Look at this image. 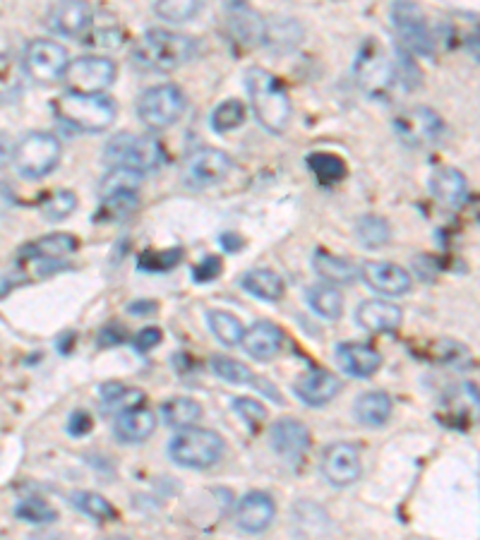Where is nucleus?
Segmentation results:
<instances>
[{
  "label": "nucleus",
  "instance_id": "f257e3e1",
  "mask_svg": "<svg viewBox=\"0 0 480 540\" xmlns=\"http://www.w3.org/2000/svg\"><path fill=\"white\" fill-rule=\"evenodd\" d=\"M245 87L257 123L272 135H281L291 123V99L279 77L264 68H250L245 75Z\"/></svg>",
  "mask_w": 480,
  "mask_h": 540
},
{
  "label": "nucleus",
  "instance_id": "f03ea898",
  "mask_svg": "<svg viewBox=\"0 0 480 540\" xmlns=\"http://www.w3.org/2000/svg\"><path fill=\"white\" fill-rule=\"evenodd\" d=\"M197 53V41L171 29H149L132 48V63L147 72H173Z\"/></svg>",
  "mask_w": 480,
  "mask_h": 540
},
{
  "label": "nucleus",
  "instance_id": "7ed1b4c3",
  "mask_svg": "<svg viewBox=\"0 0 480 540\" xmlns=\"http://www.w3.org/2000/svg\"><path fill=\"white\" fill-rule=\"evenodd\" d=\"M53 113L65 125L82 132H104L116 120V104L106 94L65 92L53 101Z\"/></svg>",
  "mask_w": 480,
  "mask_h": 540
},
{
  "label": "nucleus",
  "instance_id": "20e7f679",
  "mask_svg": "<svg viewBox=\"0 0 480 540\" xmlns=\"http://www.w3.org/2000/svg\"><path fill=\"white\" fill-rule=\"evenodd\" d=\"M166 149L152 135H130V132H118L116 137L106 142L104 161L111 168H128L135 173L154 171L164 164Z\"/></svg>",
  "mask_w": 480,
  "mask_h": 540
},
{
  "label": "nucleus",
  "instance_id": "39448f33",
  "mask_svg": "<svg viewBox=\"0 0 480 540\" xmlns=\"http://www.w3.org/2000/svg\"><path fill=\"white\" fill-rule=\"evenodd\" d=\"M60 147L58 137L51 132L34 130L27 132L20 142H15V154H12V164L20 171L22 178L39 180L48 176L60 161Z\"/></svg>",
  "mask_w": 480,
  "mask_h": 540
},
{
  "label": "nucleus",
  "instance_id": "423d86ee",
  "mask_svg": "<svg viewBox=\"0 0 480 540\" xmlns=\"http://www.w3.org/2000/svg\"><path fill=\"white\" fill-rule=\"evenodd\" d=\"M221 454H224V440L207 428H185L168 444V456L178 466L195 468V471L214 466Z\"/></svg>",
  "mask_w": 480,
  "mask_h": 540
},
{
  "label": "nucleus",
  "instance_id": "0eeeda50",
  "mask_svg": "<svg viewBox=\"0 0 480 540\" xmlns=\"http://www.w3.org/2000/svg\"><path fill=\"white\" fill-rule=\"evenodd\" d=\"M185 104L188 101H185L183 89L178 84H156L137 99V116L147 128L166 130L183 118Z\"/></svg>",
  "mask_w": 480,
  "mask_h": 540
},
{
  "label": "nucleus",
  "instance_id": "6e6552de",
  "mask_svg": "<svg viewBox=\"0 0 480 540\" xmlns=\"http://www.w3.org/2000/svg\"><path fill=\"white\" fill-rule=\"evenodd\" d=\"M392 24L399 36L401 46L411 56L432 58L435 56V36L425 15L413 3H394L392 5Z\"/></svg>",
  "mask_w": 480,
  "mask_h": 540
},
{
  "label": "nucleus",
  "instance_id": "1a4fd4ad",
  "mask_svg": "<svg viewBox=\"0 0 480 540\" xmlns=\"http://www.w3.org/2000/svg\"><path fill=\"white\" fill-rule=\"evenodd\" d=\"M353 75L370 96L384 94L389 87H394V60L387 56L380 41L365 39L353 63Z\"/></svg>",
  "mask_w": 480,
  "mask_h": 540
},
{
  "label": "nucleus",
  "instance_id": "9d476101",
  "mask_svg": "<svg viewBox=\"0 0 480 540\" xmlns=\"http://www.w3.org/2000/svg\"><path fill=\"white\" fill-rule=\"evenodd\" d=\"M231 166L233 161L226 152L216 147H200L185 156L183 166H180V180L190 190L212 188L228 176Z\"/></svg>",
  "mask_w": 480,
  "mask_h": 540
},
{
  "label": "nucleus",
  "instance_id": "9b49d317",
  "mask_svg": "<svg viewBox=\"0 0 480 540\" xmlns=\"http://www.w3.org/2000/svg\"><path fill=\"white\" fill-rule=\"evenodd\" d=\"M116 63L106 56H82L70 60L63 77L72 94H104L116 82Z\"/></svg>",
  "mask_w": 480,
  "mask_h": 540
},
{
  "label": "nucleus",
  "instance_id": "f8f14e48",
  "mask_svg": "<svg viewBox=\"0 0 480 540\" xmlns=\"http://www.w3.org/2000/svg\"><path fill=\"white\" fill-rule=\"evenodd\" d=\"M392 128L406 147L423 149L440 142L444 135V120L428 106H411L394 118Z\"/></svg>",
  "mask_w": 480,
  "mask_h": 540
},
{
  "label": "nucleus",
  "instance_id": "ddd939ff",
  "mask_svg": "<svg viewBox=\"0 0 480 540\" xmlns=\"http://www.w3.org/2000/svg\"><path fill=\"white\" fill-rule=\"evenodd\" d=\"M68 48L48 39H34L24 48V72L39 84H48L63 77L68 68Z\"/></svg>",
  "mask_w": 480,
  "mask_h": 540
},
{
  "label": "nucleus",
  "instance_id": "4468645a",
  "mask_svg": "<svg viewBox=\"0 0 480 540\" xmlns=\"http://www.w3.org/2000/svg\"><path fill=\"white\" fill-rule=\"evenodd\" d=\"M360 452L356 444L336 442L329 444L322 454V473L336 488H348L360 478Z\"/></svg>",
  "mask_w": 480,
  "mask_h": 540
},
{
  "label": "nucleus",
  "instance_id": "2eb2a0df",
  "mask_svg": "<svg viewBox=\"0 0 480 540\" xmlns=\"http://www.w3.org/2000/svg\"><path fill=\"white\" fill-rule=\"evenodd\" d=\"M264 24L267 22H262V17L248 5L231 3L226 8L228 41L240 51H250V48L264 44Z\"/></svg>",
  "mask_w": 480,
  "mask_h": 540
},
{
  "label": "nucleus",
  "instance_id": "dca6fc26",
  "mask_svg": "<svg viewBox=\"0 0 480 540\" xmlns=\"http://www.w3.org/2000/svg\"><path fill=\"white\" fill-rule=\"evenodd\" d=\"M358 274L372 291L382 293V296H404L411 291V274L394 262L370 260L360 267Z\"/></svg>",
  "mask_w": 480,
  "mask_h": 540
},
{
  "label": "nucleus",
  "instance_id": "f3484780",
  "mask_svg": "<svg viewBox=\"0 0 480 540\" xmlns=\"http://www.w3.org/2000/svg\"><path fill=\"white\" fill-rule=\"evenodd\" d=\"M92 24V8L82 0H63L46 12V27L58 36H82Z\"/></svg>",
  "mask_w": 480,
  "mask_h": 540
},
{
  "label": "nucleus",
  "instance_id": "a211bd4d",
  "mask_svg": "<svg viewBox=\"0 0 480 540\" xmlns=\"http://www.w3.org/2000/svg\"><path fill=\"white\" fill-rule=\"evenodd\" d=\"M269 442L279 456L288 461H300L310 449V432L296 418H281L269 430Z\"/></svg>",
  "mask_w": 480,
  "mask_h": 540
},
{
  "label": "nucleus",
  "instance_id": "6ab92c4d",
  "mask_svg": "<svg viewBox=\"0 0 480 540\" xmlns=\"http://www.w3.org/2000/svg\"><path fill=\"white\" fill-rule=\"evenodd\" d=\"M334 356L339 368L344 370L346 375L358 377V380L375 375L382 365L380 351L372 348L370 344H360V341H346V344H339L336 346Z\"/></svg>",
  "mask_w": 480,
  "mask_h": 540
},
{
  "label": "nucleus",
  "instance_id": "aec40b11",
  "mask_svg": "<svg viewBox=\"0 0 480 540\" xmlns=\"http://www.w3.org/2000/svg\"><path fill=\"white\" fill-rule=\"evenodd\" d=\"M341 392V380L329 370H310L293 384V394L303 401L305 406L320 408L334 399Z\"/></svg>",
  "mask_w": 480,
  "mask_h": 540
},
{
  "label": "nucleus",
  "instance_id": "412c9836",
  "mask_svg": "<svg viewBox=\"0 0 480 540\" xmlns=\"http://www.w3.org/2000/svg\"><path fill=\"white\" fill-rule=\"evenodd\" d=\"M401 320H404V312L389 300H363L356 310V322L372 334L396 332L401 327Z\"/></svg>",
  "mask_w": 480,
  "mask_h": 540
},
{
  "label": "nucleus",
  "instance_id": "4be33fe9",
  "mask_svg": "<svg viewBox=\"0 0 480 540\" xmlns=\"http://www.w3.org/2000/svg\"><path fill=\"white\" fill-rule=\"evenodd\" d=\"M276 514V504L267 492L252 490L238 502L236 521L245 533H262L272 526Z\"/></svg>",
  "mask_w": 480,
  "mask_h": 540
},
{
  "label": "nucleus",
  "instance_id": "5701e85b",
  "mask_svg": "<svg viewBox=\"0 0 480 540\" xmlns=\"http://www.w3.org/2000/svg\"><path fill=\"white\" fill-rule=\"evenodd\" d=\"M77 250V238L70 233H53V236H44L34 243L24 245L17 255L20 264H34V262H60L63 257L72 255Z\"/></svg>",
  "mask_w": 480,
  "mask_h": 540
},
{
  "label": "nucleus",
  "instance_id": "b1692460",
  "mask_svg": "<svg viewBox=\"0 0 480 540\" xmlns=\"http://www.w3.org/2000/svg\"><path fill=\"white\" fill-rule=\"evenodd\" d=\"M250 358L260 360V363H267V360L276 358V353L281 351V344H284V332L279 327L267 320H260L252 324L250 329H245L243 341H240Z\"/></svg>",
  "mask_w": 480,
  "mask_h": 540
},
{
  "label": "nucleus",
  "instance_id": "393cba45",
  "mask_svg": "<svg viewBox=\"0 0 480 540\" xmlns=\"http://www.w3.org/2000/svg\"><path fill=\"white\" fill-rule=\"evenodd\" d=\"M430 192L437 202L444 204V207H452V209L461 207L468 195L466 176L459 171V168H452V166L435 168L430 176Z\"/></svg>",
  "mask_w": 480,
  "mask_h": 540
},
{
  "label": "nucleus",
  "instance_id": "a878e982",
  "mask_svg": "<svg viewBox=\"0 0 480 540\" xmlns=\"http://www.w3.org/2000/svg\"><path fill=\"white\" fill-rule=\"evenodd\" d=\"M154 430H156V416L144 406L128 408V411L118 413L116 423H113V432H116L118 440L128 444L144 442L147 437H152Z\"/></svg>",
  "mask_w": 480,
  "mask_h": 540
},
{
  "label": "nucleus",
  "instance_id": "bb28decb",
  "mask_svg": "<svg viewBox=\"0 0 480 540\" xmlns=\"http://www.w3.org/2000/svg\"><path fill=\"white\" fill-rule=\"evenodd\" d=\"M312 269H315L317 276H322L329 286L353 284L358 276L356 264L344 260V257L329 255V252L324 250H315V255H312Z\"/></svg>",
  "mask_w": 480,
  "mask_h": 540
},
{
  "label": "nucleus",
  "instance_id": "cd10ccee",
  "mask_svg": "<svg viewBox=\"0 0 480 540\" xmlns=\"http://www.w3.org/2000/svg\"><path fill=\"white\" fill-rule=\"evenodd\" d=\"M394 401L387 392H365L356 401V418L365 428H380L392 416Z\"/></svg>",
  "mask_w": 480,
  "mask_h": 540
},
{
  "label": "nucleus",
  "instance_id": "c85d7f7f",
  "mask_svg": "<svg viewBox=\"0 0 480 540\" xmlns=\"http://www.w3.org/2000/svg\"><path fill=\"white\" fill-rule=\"evenodd\" d=\"M240 286L250 293V296L260 298V300H279L284 296V279L279 274L272 272V269H250V272L243 274L240 279Z\"/></svg>",
  "mask_w": 480,
  "mask_h": 540
},
{
  "label": "nucleus",
  "instance_id": "c756f323",
  "mask_svg": "<svg viewBox=\"0 0 480 540\" xmlns=\"http://www.w3.org/2000/svg\"><path fill=\"white\" fill-rule=\"evenodd\" d=\"M99 399H101V408L104 413H123L128 408H137L144 406V392L140 389H132L128 384L120 382H106L101 384L99 389Z\"/></svg>",
  "mask_w": 480,
  "mask_h": 540
},
{
  "label": "nucleus",
  "instance_id": "7c9ffc66",
  "mask_svg": "<svg viewBox=\"0 0 480 540\" xmlns=\"http://www.w3.org/2000/svg\"><path fill=\"white\" fill-rule=\"evenodd\" d=\"M161 418L168 428H192L197 420L202 418V406L195 399L188 396H176V399H168L159 408Z\"/></svg>",
  "mask_w": 480,
  "mask_h": 540
},
{
  "label": "nucleus",
  "instance_id": "2f4dec72",
  "mask_svg": "<svg viewBox=\"0 0 480 540\" xmlns=\"http://www.w3.org/2000/svg\"><path fill=\"white\" fill-rule=\"evenodd\" d=\"M140 207V192H120V195L101 197L99 209H96L94 221L96 224H113V221H123L135 209Z\"/></svg>",
  "mask_w": 480,
  "mask_h": 540
},
{
  "label": "nucleus",
  "instance_id": "473e14b6",
  "mask_svg": "<svg viewBox=\"0 0 480 540\" xmlns=\"http://www.w3.org/2000/svg\"><path fill=\"white\" fill-rule=\"evenodd\" d=\"M305 164H308L312 176L320 180L322 185L339 183V180H344L346 173H348L344 159H341V156H336V154H327V152L308 154Z\"/></svg>",
  "mask_w": 480,
  "mask_h": 540
},
{
  "label": "nucleus",
  "instance_id": "72a5a7b5",
  "mask_svg": "<svg viewBox=\"0 0 480 540\" xmlns=\"http://www.w3.org/2000/svg\"><path fill=\"white\" fill-rule=\"evenodd\" d=\"M308 305L322 320H339L344 312V296L336 286H312L308 291Z\"/></svg>",
  "mask_w": 480,
  "mask_h": 540
},
{
  "label": "nucleus",
  "instance_id": "f704fd0d",
  "mask_svg": "<svg viewBox=\"0 0 480 540\" xmlns=\"http://www.w3.org/2000/svg\"><path fill=\"white\" fill-rule=\"evenodd\" d=\"M207 324L212 329V334L221 341L224 346H240L243 341L245 327L236 315L226 310H209L207 312Z\"/></svg>",
  "mask_w": 480,
  "mask_h": 540
},
{
  "label": "nucleus",
  "instance_id": "c9c22d12",
  "mask_svg": "<svg viewBox=\"0 0 480 540\" xmlns=\"http://www.w3.org/2000/svg\"><path fill=\"white\" fill-rule=\"evenodd\" d=\"M276 24H264V46L274 48V51H286L300 44V36H303V27L296 20H274Z\"/></svg>",
  "mask_w": 480,
  "mask_h": 540
},
{
  "label": "nucleus",
  "instance_id": "e433bc0d",
  "mask_svg": "<svg viewBox=\"0 0 480 540\" xmlns=\"http://www.w3.org/2000/svg\"><path fill=\"white\" fill-rule=\"evenodd\" d=\"M356 238L360 240V245L365 248H382L392 240V226H389L387 219L377 214H365L360 216L356 224Z\"/></svg>",
  "mask_w": 480,
  "mask_h": 540
},
{
  "label": "nucleus",
  "instance_id": "4c0bfd02",
  "mask_svg": "<svg viewBox=\"0 0 480 540\" xmlns=\"http://www.w3.org/2000/svg\"><path fill=\"white\" fill-rule=\"evenodd\" d=\"M77 209V195L72 190H53L46 192L39 202V212L46 221H63Z\"/></svg>",
  "mask_w": 480,
  "mask_h": 540
},
{
  "label": "nucleus",
  "instance_id": "58836bf2",
  "mask_svg": "<svg viewBox=\"0 0 480 540\" xmlns=\"http://www.w3.org/2000/svg\"><path fill=\"white\" fill-rule=\"evenodd\" d=\"M125 39V32L118 27L116 22H106V24H89L87 32L82 34L80 44L89 48H101V51H113V48H120Z\"/></svg>",
  "mask_w": 480,
  "mask_h": 540
},
{
  "label": "nucleus",
  "instance_id": "ea45409f",
  "mask_svg": "<svg viewBox=\"0 0 480 540\" xmlns=\"http://www.w3.org/2000/svg\"><path fill=\"white\" fill-rule=\"evenodd\" d=\"M70 502H72V507L80 509L82 514H87L89 519H94V521H108L116 516L113 504L108 502L106 497H101L99 492H87V490L72 492Z\"/></svg>",
  "mask_w": 480,
  "mask_h": 540
},
{
  "label": "nucleus",
  "instance_id": "a19ab883",
  "mask_svg": "<svg viewBox=\"0 0 480 540\" xmlns=\"http://www.w3.org/2000/svg\"><path fill=\"white\" fill-rule=\"evenodd\" d=\"M142 173L128 171V168H111L99 183V195H120V192H140Z\"/></svg>",
  "mask_w": 480,
  "mask_h": 540
},
{
  "label": "nucleus",
  "instance_id": "79ce46f5",
  "mask_svg": "<svg viewBox=\"0 0 480 540\" xmlns=\"http://www.w3.org/2000/svg\"><path fill=\"white\" fill-rule=\"evenodd\" d=\"M209 123H212V130L219 132V135L240 128V125L245 123V104L240 99L224 101V104L214 108Z\"/></svg>",
  "mask_w": 480,
  "mask_h": 540
},
{
  "label": "nucleus",
  "instance_id": "37998d69",
  "mask_svg": "<svg viewBox=\"0 0 480 540\" xmlns=\"http://www.w3.org/2000/svg\"><path fill=\"white\" fill-rule=\"evenodd\" d=\"M180 262H183V248L147 250L142 252L140 260H137V269L147 274H164L168 269L178 267Z\"/></svg>",
  "mask_w": 480,
  "mask_h": 540
},
{
  "label": "nucleus",
  "instance_id": "c03bdc74",
  "mask_svg": "<svg viewBox=\"0 0 480 540\" xmlns=\"http://www.w3.org/2000/svg\"><path fill=\"white\" fill-rule=\"evenodd\" d=\"M209 368L216 377L231 382V384H255L257 377L252 375V370L245 363H240L236 358L228 356H212L209 360Z\"/></svg>",
  "mask_w": 480,
  "mask_h": 540
},
{
  "label": "nucleus",
  "instance_id": "a18cd8bd",
  "mask_svg": "<svg viewBox=\"0 0 480 540\" xmlns=\"http://www.w3.org/2000/svg\"><path fill=\"white\" fill-rule=\"evenodd\" d=\"M200 10H202L200 0H164V3H154L156 15H159L161 20L173 24H183L192 20Z\"/></svg>",
  "mask_w": 480,
  "mask_h": 540
},
{
  "label": "nucleus",
  "instance_id": "49530a36",
  "mask_svg": "<svg viewBox=\"0 0 480 540\" xmlns=\"http://www.w3.org/2000/svg\"><path fill=\"white\" fill-rule=\"evenodd\" d=\"M15 514L20 516L22 521H27V524H51V521H56V509L51 507V504L39 500V497H29V500H22L17 504Z\"/></svg>",
  "mask_w": 480,
  "mask_h": 540
},
{
  "label": "nucleus",
  "instance_id": "de8ad7c7",
  "mask_svg": "<svg viewBox=\"0 0 480 540\" xmlns=\"http://www.w3.org/2000/svg\"><path fill=\"white\" fill-rule=\"evenodd\" d=\"M22 72L8 53H0V101H8L20 92Z\"/></svg>",
  "mask_w": 480,
  "mask_h": 540
},
{
  "label": "nucleus",
  "instance_id": "09e8293b",
  "mask_svg": "<svg viewBox=\"0 0 480 540\" xmlns=\"http://www.w3.org/2000/svg\"><path fill=\"white\" fill-rule=\"evenodd\" d=\"M233 411H236L240 420L248 425L250 432L260 430L264 420H267V408H264L257 399H250V396H238V399H233Z\"/></svg>",
  "mask_w": 480,
  "mask_h": 540
},
{
  "label": "nucleus",
  "instance_id": "8fccbe9b",
  "mask_svg": "<svg viewBox=\"0 0 480 540\" xmlns=\"http://www.w3.org/2000/svg\"><path fill=\"white\" fill-rule=\"evenodd\" d=\"M221 269H224V262H221V257L207 255L200 264H197L195 269H192V279H195L197 284H209V281H214L216 276L221 274Z\"/></svg>",
  "mask_w": 480,
  "mask_h": 540
},
{
  "label": "nucleus",
  "instance_id": "3c124183",
  "mask_svg": "<svg viewBox=\"0 0 480 540\" xmlns=\"http://www.w3.org/2000/svg\"><path fill=\"white\" fill-rule=\"evenodd\" d=\"M161 341H164V334H161V329L159 327H147V329H142V332L137 334L135 339H132V346H135L137 353H147V351H152V348L159 346Z\"/></svg>",
  "mask_w": 480,
  "mask_h": 540
},
{
  "label": "nucleus",
  "instance_id": "603ef678",
  "mask_svg": "<svg viewBox=\"0 0 480 540\" xmlns=\"http://www.w3.org/2000/svg\"><path fill=\"white\" fill-rule=\"evenodd\" d=\"M89 430H92V416H89L84 408H77L68 420V432L72 437H82V435H87Z\"/></svg>",
  "mask_w": 480,
  "mask_h": 540
},
{
  "label": "nucleus",
  "instance_id": "864d4df0",
  "mask_svg": "<svg viewBox=\"0 0 480 540\" xmlns=\"http://www.w3.org/2000/svg\"><path fill=\"white\" fill-rule=\"evenodd\" d=\"M99 346H118L128 341V332H125L120 324H106L104 329L99 332Z\"/></svg>",
  "mask_w": 480,
  "mask_h": 540
},
{
  "label": "nucleus",
  "instance_id": "5fc2aeb1",
  "mask_svg": "<svg viewBox=\"0 0 480 540\" xmlns=\"http://www.w3.org/2000/svg\"><path fill=\"white\" fill-rule=\"evenodd\" d=\"M219 245L224 252H231V255H236V252H240V248H243V238L238 236V233H221L219 236Z\"/></svg>",
  "mask_w": 480,
  "mask_h": 540
},
{
  "label": "nucleus",
  "instance_id": "6e6d98bb",
  "mask_svg": "<svg viewBox=\"0 0 480 540\" xmlns=\"http://www.w3.org/2000/svg\"><path fill=\"white\" fill-rule=\"evenodd\" d=\"M12 154H15V142L5 132H0V168L10 166Z\"/></svg>",
  "mask_w": 480,
  "mask_h": 540
},
{
  "label": "nucleus",
  "instance_id": "4d7b16f0",
  "mask_svg": "<svg viewBox=\"0 0 480 540\" xmlns=\"http://www.w3.org/2000/svg\"><path fill=\"white\" fill-rule=\"evenodd\" d=\"M130 315H149V312L156 310L154 300H135V303H130Z\"/></svg>",
  "mask_w": 480,
  "mask_h": 540
},
{
  "label": "nucleus",
  "instance_id": "13d9d810",
  "mask_svg": "<svg viewBox=\"0 0 480 540\" xmlns=\"http://www.w3.org/2000/svg\"><path fill=\"white\" fill-rule=\"evenodd\" d=\"M108 540H130V538H125V536H113V538H108Z\"/></svg>",
  "mask_w": 480,
  "mask_h": 540
}]
</instances>
